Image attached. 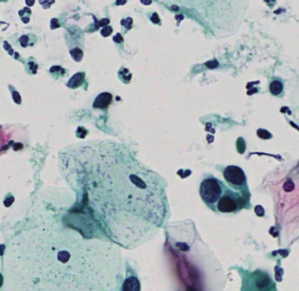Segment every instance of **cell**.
<instances>
[{
  "label": "cell",
  "instance_id": "obj_1",
  "mask_svg": "<svg viewBox=\"0 0 299 291\" xmlns=\"http://www.w3.org/2000/svg\"><path fill=\"white\" fill-rule=\"evenodd\" d=\"M200 196L206 204H214L223 194L220 182L214 178L205 179L200 186Z\"/></svg>",
  "mask_w": 299,
  "mask_h": 291
},
{
  "label": "cell",
  "instance_id": "obj_2",
  "mask_svg": "<svg viewBox=\"0 0 299 291\" xmlns=\"http://www.w3.org/2000/svg\"><path fill=\"white\" fill-rule=\"evenodd\" d=\"M224 178L231 186H243L247 183V177L241 168L235 165H229L224 171Z\"/></svg>",
  "mask_w": 299,
  "mask_h": 291
},
{
  "label": "cell",
  "instance_id": "obj_3",
  "mask_svg": "<svg viewBox=\"0 0 299 291\" xmlns=\"http://www.w3.org/2000/svg\"><path fill=\"white\" fill-rule=\"evenodd\" d=\"M239 205V198L232 192H226L218 200L217 208L219 212L232 213L236 211Z\"/></svg>",
  "mask_w": 299,
  "mask_h": 291
},
{
  "label": "cell",
  "instance_id": "obj_4",
  "mask_svg": "<svg viewBox=\"0 0 299 291\" xmlns=\"http://www.w3.org/2000/svg\"><path fill=\"white\" fill-rule=\"evenodd\" d=\"M111 100H112V95L109 92H103L100 93L95 100L93 103V106L95 108H106L107 106L111 104Z\"/></svg>",
  "mask_w": 299,
  "mask_h": 291
},
{
  "label": "cell",
  "instance_id": "obj_5",
  "mask_svg": "<svg viewBox=\"0 0 299 291\" xmlns=\"http://www.w3.org/2000/svg\"><path fill=\"white\" fill-rule=\"evenodd\" d=\"M84 76H85V74L83 72L75 74L72 78L69 80L68 86L69 87H71V88H77V86H80L81 84H83Z\"/></svg>",
  "mask_w": 299,
  "mask_h": 291
},
{
  "label": "cell",
  "instance_id": "obj_6",
  "mask_svg": "<svg viewBox=\"0 0 299 291\" xmlns=\"http://www.w3.org/2000/svg\"><path fill=\"white\" fill-rule=\"evenodd\" d=\"M124 290H139V280L135 277H130L125 281V284L123 285Z\"/></svg>",
  "mask_w": 299,
  "mask_h": 291
},
{
  "label": "cell",
  "instance_id": "obj_7",
  "mask_svg": "<svg viewBox=\"0 0 299 291\" xmlns=\"http://www.w3.org/2000/svg\"><path fill=\"white\" fill-rule=\"evenodd\" d=\"M283 85L282 84V82L278 81V80H274L273 82H271V84L269 85V90L273 95H279L282 92H283Z\"/></svg>",
  "mask_w": 299,
  "mask_h": 291
},
{
  "label": "cell",
  "instance_id": "obj_8",
  "mask_svg": "<svg viewBox=\"0 0 299 291\" xmlns=\"http://www.w3.org/2000/svg\"><path fill=\"white\" fill-rule=\"evenodd\" d=\"M70 55H71L72 58L75 60V61H77V62H80V61L82 60V58H83V51H82V49H78V48H76V49H71V50H70Z\"/></svg>",
  "mask_w": 299,
  "mask_h": 291
},
{
  "label": "cell",
  "instance_id": "obj_9",
  "mask_svg": "<svg viewBox=\"0 0 299 291\" xmlns=\"http://www.w3.org/2000/svg\"><path fill=\"white\" fill-rule=\"evenodd\" d=\"M236 145H237V150H238L239 153V154H243L245 151H246V143H245V141H244L242 137L238 138Z\"/></svg>",
  "mask_w": 299,
  "mask_h": 291
},
{
  "label": "cell",
  "instance_id": "obj_10",
  "mask_svg": "<svg viewBox=\"0 0 299 291\" xmlns=\"http://www.w3.org/2000/svg\"><path fill=\"white\" fill-rule=\"evenodd\" d=\"M257 135L260 137L261 139H270L272 137V135L265 129H258Z\"/></svg>",
  "mask_w": 299,
  "mask_h": 291
},
{
  "label": "cell",
  "instance_id": "obj_11",
  "mask_svg": "<svg viewBox=\"0 0 299 291\" xmlns=\"http://www.w3.org/2000/svg\"><path fill=\"white\" fill-rule=\"evenodd\" d=\"M132 24H133V19L131 18H127V19H123L121 21L122 26H125L127 29H131L132 28Z\"/></svg>",
  "mask_w": 299,
  "mask_h": 291
},
{
  "label": "cell",
  "instance_id": "obj_12",
  "mask_svg": "<svg viewBox=\"0 0 299 291\" xmlns=\"http://www.w3.org/2000/svg\"><path fill=\"white\" fill-rule=\"evenodd\" d=\"M112 33V28L111 27H105V28H103L101 30V34L104 36V37H107L109 36L110 34Z\"/></svg>",
  "mask_w": 299,
  "mask_h": 291
},
{
  "label": "cell",
  "instance_id": "obj_13",
  "mask_svg": "<svg viewBox=\"0 0 299 291\" xmlns=\"http://www.w3.org/2000/svg\"><path fill=\"white\" fill-rule=\"evenodd\" d=\"M205 65L207 66V67L209 68V69H215V68H217L218 66V62L217 61V60H211V61H209V62H207L206 63H205Z\"/></svg>",
  "mask_w": 299,
  "mask_h": 291
},
{
  "label": "cell",
  "instance_id": "obj_14",
  "mask_svg": "<svg viewBox=\"0 0 299 291\" xmlns=\"http://www.w3.org/2000/svg\"><path fill=\"white\" fill-rule=\"evenodd\" d=\"M255 210V214H256L257 216H264V214H265L264 208L261 207V206H260V205L256 206Z\"/></svg>",
  "mask_w": 299,
  "mask_h": 291
},
{
  "label": "cell",
  "instance_id": "obj_15",
  "mask_svg": "<svg viewBox=\"0 0 299 291\" xmlns=\"http://www.w3.org/2000/svg\"><path fill=\"white\" fill-rule=\"evenodd\" d=\"M19 41H20V45L22 47H27V42H28V36L27 35H23L22 37L19 39Z\"/></svg>",
  "mask_w": 299,
  "mask_h": 291
},
{
  "label": "cell",
  "instance_id": "obj_16",
  "mask_svg": "<svg viewBox=\"0 0 299 291\" xmlns=\"http://www.w3.org/2000/svg\"><path fill=\"white\" fill-rule=\"evenodd\" d=\"M283 188H284L286 191H288V192L292 191L294 188L293 183H291V182H286V183L284 184V186H283Z\"/></svg>",
  "mask_w": 299,
  "mask_h": 291
},
{
  "label": "cell",
  "instance_id": "obj_17",
  "mask_svg": "<svg viewBox=\"0 0 299 291\" xmlns=\"http://www.w3.org/2000/svg\"><path fill=\"white\" fill-rule=\"evenodd\" d=\"M6 137H5V135H4V133L0 130V150H1V148H2L3 146L6 144Z\"/></svg>",
  "mask_w": 299,
  "mask_h": 291
},
{
  "label": "cell",
  "instance_id": "obj_18",
  "mask_svg": "<svg viewBox=\"0 0 299 291\" xmlns=\"http://www.w3.org/2000/svg\"><path fill=\"white\" fill-rule=\"evenodd\" d=\"M50 26H51V28H52V29H56V28H60V25H59L58 20H57L56 19H53L51 20V24H50Z\"/></svg>",
  "mask_w": 299,
  "mask_h": 291
},
{
  "label": "cell",
  "instance_id": "obj_19",
  "mask_svg": "<svg viewBox=\"0 0 299 291\" xmlns=\"http://www.w3.org/2000/svg\"><path fill=\"white\" fill-rule=\"evenodd\" d=\"M12 96H13V100H14V101H15L16 103H18V104H20V96H19V94L18 93V92L14 91V92H12Z\"/></svg>",
  "mask_w": 299,
  "mask_h": 291
},
{
  "label": "cell",
  "instance_id": "obj_20",
  "mask_svg": "<svg viewBox=\"0 0 299 291\" xmlns=\"http://www.w3.org/2000/svg\"><path fill=\"white\" fill-rule=\"evenodd\" d=\"M113 41H114L115 42H117V43H120V42H123L124 39H123V37H122L121 34H117L116 35L113 37Z\"/></svg>",
  "mask_w": 299,
  "mask_h": 291
},
{
  "label": "cell",
  "instance_id": "obj_21",
  "mask_svg": "<svg viewBox=\"0 0 299 291\" xmlns=\"http://www.w3.org/2000/svg\"><path fill=\"white\" fill-rule=\"evenodd\" d=\"M151 20H152L154 23H155V24H157V23L160 22V19H159V17H158L157 13H155H155L152 15V17H151Z\"/></svg>",
  "mask_w": 299,
  "mask_h": 291
},
{
  "label": "cell",
  "instance_id": "obj_22",
  "mask_svg": "<svg viewBox=\"0 0 299 291\" xmlns=\"http://www.w3.org/2000/svg\"><path fill=\"white\" fill-rule=\"evenodd\" d=\"M109 23H110V20L108 19H101V21L99 22V26L105 27L106 25H108Z\"/></svg>",
  "mask_w": 299,
  "mask_h": 291
},
{
  "label": "cell",
  "instance_id": "obj_23",
  "mask_svg": "<svg viewBox=\"0 0 299 291\" xmlns=\"http://www.w3.org/2000/svg\"><path fill=\"white\" fill-rule=\"evenodd\" d=\"M54 2H55V0H47V4H45L44 6H43V7H44L45 9L49 8L50 6H51Z\"/></svg>",
  "mask_w": 299,
  "mask_h": 291
},
{
  "label": "cell",
  "instance_id": "obj_24",
  "mask_svg": "<svg viewBox=\"0 0 299 291\" xmlns=\"http://www.w3.org/2000/svg\"><path fill=\"white\" fill-rule=\"evenodd\" d=\"M140 2H141V4H143L145 6H149L152 3V0H140Z\"/></svg>",
  "mask_w": 299,
  "mask_h": 291
},
{
  "label": "cell",
  "instance_id": "obj_25",
  "mask_svg": "<svg viewBox=\"0 0 299 291\" xmlns=\"http://www.w3.org/2000/svg\"><path fill=\"white\" fill-rule=\"evenodd\" d=\"M127 3V0H117L116 5L118 6H121V5H125Z\"/></svg>",
  "mask_w": 299,
  "mask_h": 291
},
{
  "label": "cell",
  "instance_id": "obj_26",
  "mask_svg": "<svg viewBox=\"0 0 299 291\" xmlns=\"http://www.w3.org/2000/svg\"><path fill=\"white\" fill-rule=\"evenodd\" d=\"M26 3L28 6H33L34 5V0H26Z\"/></svg>",
  "mask_w": 299,
  "mask_h": 291
},
{
  "label": "cell",
  "instance_id": "obj_27",
  "mask_svg": "<svg viewBox=\"0 0 299 291\" xmlns=\"http://www.w3.org/2000/svg\"><path fill=\"white\" fill-rule=\"evenodd\" d=\"M2 285H3V276L0 274V288L2 287Z\"/></svg>",
  "mask_w": 299,
  "mask_h": 291
}]
</instances>
